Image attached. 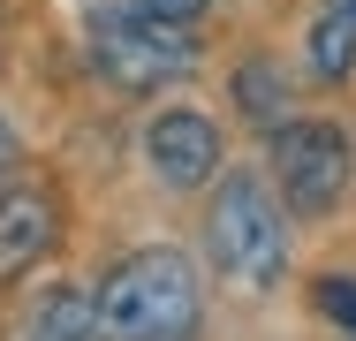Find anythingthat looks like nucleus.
I'll return each mask as SVG.
<instances>
[{
  "mask_svg": "<svg viewBox=\"0 0 356 341\" xmlns=\"http://www.w3.org/2000/svg\"><path fill=\"white\" fill-rule=\"evenodd\" d=\"M8 167H15V129L0 122V175H8Z\"/></svg>",
  "mask_w": 356,
  "mask_h": 341,
  "instance_id": "f8f14e48",
  "label": "nucleus"
},
{
  "mask_svg": "<svg viewBox=\"0 0 356 341\" xmlns=\"http://www.w3.org/2000/svg\"><path fill=\"white\" fill-rule=\"evenodd\" d=\"M144 159H152V175L167 182V190H197V182H213L220 175V129L205 114H159L152 129H144Z\"/></svg>",
  "mask_w": 356,
  "mask_h": 341,
  "instance_id": "39448f33",
  "label": "nucleus"
},
{
  "mask_svg": "<svg viewBox=\"0 0 356 341\" xmlns=\"http://www.w3.org/2000/svg\"><path fill=\"white\" fill-rule=\"evenodd\" d=\"M54 235H61V212L46 190H0V288L38 266L54 251Z\"/></svg>",
  "mask_w": 356,
  "mask_h": 341,
  "instance_id": "423d86ee",
  "label": "nucleus"
},
{
  "mask_svg": "<svg viewBox=\"0 0 356 341\" xmlns=\"http://www.w3.org/2000/svg\"><path fill=\"white\" fill-rule=\"evenodd\" d=\"M122 8L144 23H182V31H197V15H205V0H122Z\"/></svg>",
  "mask_w": 356,
  "mask_h": 341,
  "instance_id": "9b49d317",
  "label": "nucleus"
},
{
  "mask_svg": "<svg viewBox=\"0 0 356 341\" xmlns=\"http://www.w3.org/2000/svg\"><path fill=\"white\" fill-rule=\"evenodd\" d=\"M318 311L356 341V273H326V280H318Z\"/></svg>",
  "mask_w": 356,
  "mask_h": 341,
  "instance_id": "9d476101",
  "label": "nucleus"
},
{
  "mask_svg": "<svg viewBox=\"0 0 356 341\" xmlns=\"http://www.w3.org/2000/svg\"><path fill=\"white\" fill-rule=\"evenodd\" d=\"M273 167H281V190H288L296 212H326L349 190L356 152H349V136L334 122H281L273 129Z\"/></svg>",
  "mask_w": 356,
  "mask_h": 341,
  "instance_id": "20e7f679",
  "label": "nucleus"
},
{
  "mask_svg": "<svg viewBox=\"0 0 356 341\" xmlns=\"http://www.w3.org/2000/svg\"><path fill=\"white\" fill-rule=\"evenodd\" d=\"M23 341H99V303H91L83 288H54V296L31 311Z\"/></svg>",
  "mask_w": 356,
  "mask_h": 341,
  "instance_id": "0eeeda50",
  "label": "nucleus"
},
{
  "mask_svg": "<svg viewBox=\"0 0 356 341\" xmlns=\"http://www.w3.org/2000/svg\"><path fill=\"white\" fill-rule=\"evenodd\" d=\"M205 251H213L220 280L235 288H273L288 266V228H281V205L266 198L258 175H227L220 182L213 212H205Z\"/></svg>",
  "mask_w": 356,
  "mask_h": 341,
  "instance_id": "f03ea898",
  "label": "nucleus"
},
{
  "mask_svg": "<svg viewBox=\"0 0 356 341\" xmlns=\"http://www.w3.org/2000/svg\"><path fill=\"white\" fill-rule=\"evenodd\" d=\"M91 54H99V68H106L114 84L152 91V84H175V76L197 68V38H190L182 23H144V15L122 8V15H99Z\"/></svg>",
  "mask_w": 356,
  "mask_h": 341,
  "instance_id": "7ed1b4c3",
  "label": "nucleus"
},
{
  "mask_svg": "<svg viewBox=\"0 0 356 341\" xmlns=\"http://www.w3.org/2000/svg\"><path fill=\"white\" fill-rule=\"evenodd\" d=\"M197 266L182 251H137L99 288V326L114 341H197Z\"/></svg>",
  "mask_w": 356,
  "mask_h": 341,
  "instance_id": "f257e3e1",
  "label": "nucleus"
},
{
  "mask_svg": "<svg viewBox=\"0 0 356 341\" xmlns=\"http://www.w3.org/2000/svg\"><path fill=\"white\" fill-rule=\"evenodd\" d=\"M235 99H243V114L250 122H281V106H288V84L273 76L266 61H250L243 76H235Z\"/></svg>",
  "mask_w": 356,
  "mask_h": 341,
  "instance_id": "1a4fd4ad",
  "label": "nucleus"
},
{
  "mask_svg": "<svg viewBox=\"0 0 356 341\" xmlns=\"http://www.w3.org/2000/svg\"><path fill=\"white\" fill-rule=\"evenodd\" d=\"M349 61H356V0H334L311 23V68L318 76H349Z\"/></svg>",
  "mask_w": 356,
  "mask_h": 341,
  "instance_id": "6e6552de",
  "label": "nucleus"
}]
</instances>
